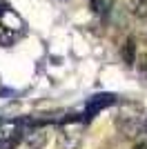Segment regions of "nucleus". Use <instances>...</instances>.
Segmentation results:
<instances>
[{
  "label": "nucleus",
  "instance_id": "f257e3e1",
  "mask_svg": "<svg viewBox=\"0 0 147 149\" xmlns=\"http://www.w3.org/2000/svg\"><path fill=\"white\" fill-rule=\"evenodd\" d=\"M58 143L62 149H78L83 143V127L80 125H62Z\"/></svg>",
  "mask_w": 147,
  "mask_h": 149
},
{
  "label": "nucleus",
  "instance_id": "f03ea898",
  "mask_svg": "<svg viewBox=\"0 0 147 149\" xmlns=\"http://www.w3.org/2000/svg\"><path fill=\"white\" fill-rule=\"evenodd\" d=\"M116 125H118V129H120V134L125 138H138L143 134V118L141 116L120 113V116L116 118Z\"/></svg>",
  "mask_w": 147,
  "mask_h": 149
},
{
  "label": "nucleus",
  "instance_id": "7ed1b4c3",
  "mask_svg": "<svg viewBox=\"0 0 147 149\" xmlns=\"http://www.w3.org/2000/svg\"><path fill=\"white\" fill-rule=\"evenodd\" d=\"M47 140H49V131L45 129H29V131H24V145L29 149H43L45 145H47Z\"/></svg>",
  "mask_w": 147,
  "mask_h": 149
},
{
  "label": "nucleus",
  "instance_id": "20e7f679",
  "mask_svg": "<svg viewBox=\"0 0 147 149\" xmlns=\"http://www.w3.org/2000/svg\"><path fill=\"white\" fill-rule=\"evenodd\" d=\"M127 11L138 20L147 18V0H127Z\"/></svg>",
  "mask_w": 147,
  "mask_h": 149
},
{
  "label": "nucleus",
  "instance_id": "39448f33",
  "mask_svg": "<svg viewBox=\"0 0 147 149\" xmlns=\"http://www.w3.org/2000/svg\"><path fill=\"white\" fill-rule=\"evenodd\" d=\"M92 5H94V9H96L98 13H105L111 5H114V0H92Z\"/></svg>",
  "mask_w": 147,
  "mask_h": 149
},
{
  "label": "nucleus",
  "instance_id": "423d86ee",
  "mask_svg": "<svg viewBox=\"0 0 147 149\" xmlns=\"http://www.w3.org/2000/svg\"><path fill=\"white\" fill-rule=\"evenodd\" d=\"M125 60H127V62H134V40H129L127 47H125Z\"/></svg>",
  "mask_w": 147,
  "mask_h": 149
},
{
  "label": "nucleus",
  "instance_id": "0eeeda50",
  "mask_svg": "<svg viewBox=\"0 0 147 149\" xmlns=\"http://www.w3.org/2000/svg\"><path fill=\"white\" fill-rule=\"evenodd\" d=\"M138 38H141L143 42H147V18L143 20V25L138 27Z\"/></svg>",
  "mask_w": 147,
  "mask_h": 149
},
{
  "label": "nucleus",
  "instance_id": "6e6552de",
  "mask_svg": "<svg viewBox=\"0 0 147 149\" xmlns=\"http://www.w3.org/2000/svg\"><path fill=\"white\" fill-rule=\"evenodd\" d=\"M134 149H147V138H141V140L134 145Z\"/></svg>",
  "mask_w": 147,
  "mask_h": 149
},
{
  "label": "nucleus",
  "instance_id": "1a4fd4ad",
  "mask_svg": "<svg viewBox=\"0 0 147 149\" xmlns=\"http://www.w3.org/2000/svg\"><path fill=\"white\" fill-rule=\"evenodd\" d=\"M143 131H145V134H147V118L143 120Z\"/></svg>",
  "mask_w": 147,
  "mask_h": 149
}]
</instances>
